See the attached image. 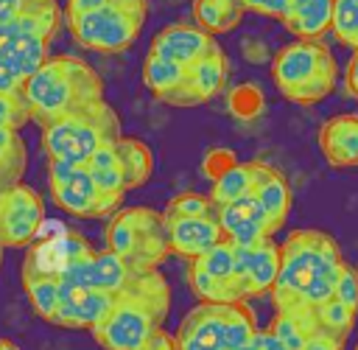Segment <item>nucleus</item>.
<instances>
[{
    "instance_id": "nucleus-11",
    "label": "nucleus",
    "mask_w": 358,
    "mask_h": 350,
    "mask_svg": "<svg viewBox=\"0 0 358 350\" xmlns=\"http://www.w3.org/2000/svg\"><path fill=\"white\" fill-rule=\"evenodd\" d=\"M218 224L224 230V238L232 246H243V249H249V246H255L263 238H271L277 232L271 218L266 216L263 204L257 202V196L252 190L243 193L241 199L229 202V204H221L218 207Z\"/></svg>"
},
{
    "instance_id": "nucleus-35",
    "label": "nucleus",
    "mask_w": 358,
    "mask_h": 350,
    "mask_svg": "<svg viewBox=\"0 0 358 350\" xmlns=\"http://www.w3.org/2000/svg\"><path fill=\"white\" fill-rule=\"evenodd\" d=\"M344 347H347V333H336V330L319 325L308 336V342H305L302 350H344Z\"/></svg>"
},
{
    "instance_id": "nucleus-6",
    "label": "nucleus",
    "mask_w": 358,
    "mask_h": 350,
    "mask_svg": "<svg viewBox=\"0 0 358 350\" xmlns=\"http://www.w3.org/2000/svg\"><path fill=\"white\" fill-rule=\"evenodd\" d=\"M120 137H123V126L109 104L42 126V148L48 160H70L78 165H87L101 146L117 143Z\"/></svg>"
},
{
    "instance_id": "nucleus-30",
    "label": "nucleus",
    "mask_w": 358,
    "mask_h": 350,
    "mask_svg": "<svg viewBox=\"0 0 358 350\" xmlns=\"http://www.w3.org/2000/svg\"><path fill=\"white\" fill-rule=\"evenodd\" d=\"M165 216H190V218H218V207L207 193H179L173 196L165 210Z\"/></svg>"
},
{
    "instance_id": "nucleus-28",
    "label": "nucleus",
    "mask_w": 358,
    "mask_h": 350,
    "mask_svg": "<svg viewBox=\"0 0 358 350\" xmlns=\"http://www.w3.org/2000/svg\"><path fill=\"white\" fill-rule=\"evenodd\" d=\"M210 277H215L218 283H227V286H235V246L224 238L218 246H213L207 255H201L196 260ZM238 288V286H235ZM241 294V291H238Z\"/></svg>"
},
{
    "instance_id": "nucleus-38",
    "label": "nucleus",
    "mask_w": 358,
    "mask_h": 350,
    "mask_svg": "<svg viewBox=\"0 0 358 350\" xmlns=\"http://www.w3.org/2000/svg\"><path fill=\"white\" fill-rule=\"evenodd\" d=\"M117 165H120V162H117V143L101 146V148L90 157V162H87L90 171H103V168H117Z\"/></svg>"
},
{
    "instance_id": "nucleus-20",
    "label": "nucleus",
    "mask_w": 358,
    "mask_h": 350,
    "mask_svg": "<svg viewBox=\"0 0 358 350\" xmlns=\"http://www.w3.org/2000/svg\"><path fill=\"white\" fill-rule=\"evenodd\" d=\"M117 162H120V171H123V179H126L129 190L145 185L154 174V151L140 137L123 134L117 140Z\"/></svg>"
},
{
    "instance_id": "nucleus-27",
    "label": "nucleus",
    "mask_w": 358,
    "mask_h": 350,
    "mask_svg": "<svg viewBox=\"0 0 358 350\" xmlns=\"http://www.w3.org/2000/svg\"><path fill=\"white\" fill-rule=\"evenodd\" d=\"M187 286H190V291H193L201 302H224V305L243 302L235 286L218 283V280H215V277H210V274H207L196 260H190V269H187Z\"/></svg>"
},
{
    "instance_id": "nucleus-21",
    "label": "nucleus",
    "mask_w": 358,
    "mask_h": 350,
    "mask_svg": "<svg viewBox=\"0 0 358 350\" xmlns=\"http://www.w3.org/2000/svg\"><path fill=\"white\" fill-rule=\"evenodd\" d=\"M22 286H25V297H28L34 314L53 325L59 302H62V280L56 274H42V272H34V269H22Z\"/></svg>"
},
{
    "instance_id": "nucleus-41",
    "label": "nucleus",
    "mask_w": 358,
    "mask_h": 350,
    "mask_svg": "<svg viewBox=\"0 0 358 350\" xmlns=\"http://www.w3.org/2000/svg\"><path fill=\"white\" fill-rule=\"evenodd\" d=\"M109 3H115V0H67L64 14H67V17H73V14H84V11L103 8V6H109Z\"/></svg>"
},
{
    "instance_id": "nucleus-23",
    "label": "nucleus",
    "mask_w": 358,
    "mask_h": 350,
    "mask_svg": "<svg viewBox=\"0 0 358 350\" xmlns=\"http://www.w3.org/2000/svg\"><path fill=\"white\" fill-rule=\"evenodd\" d=\"M185 81H187V67H182V64H176L171 59L145 53V62H143V84L159 101H165L168 95H173Z\"/></svg>"
},
{
    "instance_id": "nucleus-7",
    "label": "nucleus",
    "mask_w": 358,
    "mask_h": 350,
    "mask_svg": "<svg viewBox=\"0 0 358 350\" xmlns=\"http://www.w3.org/2000/svg\"><path fill=\"white\" fill-rule=\"evenodd\" d=\"M148 17L145 0H115L103 8L67 17L73 39L98 53H120L134 45Z\"/></svg>"
},
{
    "instance_id": "nucleus-33",
    "label": "nucleus",
    "mask_w": 358,
    "mask_h": 350,
    "mask_svg": "<svg viewBox=\"0 0 358 350\" xmlns=\"http://www.w3.org/2000/svg\"><path fill=\"white\" fill-rule=\"evenodd\" d=\"M31 120V109L22 92L0 95V129H20Z\"/></svg>"
},
{
    "instance_id": "nucleus-15",
    "label": "nucleus",
    "mask_w": 358,
    "mask_h": 350,
    "mask_svg": "<svg viewBox=\"0 0 358 350\" xmlns=\"http://www.w3.org/2000/svg\"><path fill=\"white\" fill-rule=\"evenodd\" d=\"M213 45H215V39L204 28L190 25V22H173V25H165L162 31L154 34V39L148 45V53L162 56V59H171V62L182 64V67H190Z\"/></svg>"
},
{
    "instance_id": "nucleus-25",
    "label": "nucleus",
    "mask_w": 358,
    "mask_h": 350,
    "mask_svg": "<svg viewBox=\"0 0 358 350\" xmlns=\"http://www.w3.org/2000/svg\"><path fill=\"white\" fill-rule=\"evenodd\" d=\"M134 277H137V272L117 252H112V249L95 252V288L120 294Z\"/></svg>"
},
{
    "instance_id": "nucleus-3",
    "label": "nucleus",
    "mask_w": 358,
    "mask_h": 350,
    "mask_svg": "<svg viewBox=\"0 0 358 350\" xmlns=\"http://www.w3.org/2000/svg\"><path fill=\"white\" fill-rule=\"evenodd\" d=\"M168 308L171 288L162 272H143L115 297L109 316L90 333L103 350H137L145 339L162 330Z\"/></svg>"
},
{
    "instance_id": "nucleus-4",
    "label": "nucleus",
    "mask_w": 358,
    "mask_h": 350,
    "mask_svg": "<svg viewBox=\"0 0 358 350\" xmlns=\"http://www.w3.org/2000/svg\"><path fill=\"white\" fill-rule=\"evenodd\" d=\"M271 78L291 104H319L338 81V64L322 39H294L271 59Z\"/></svg>"
},
{
    "instance_id": "nucleus-17",
    "label": "nucleus",
    "mask_w": 358,
    "mask_h": 350,
    "mask_svg": "<svg viewBox=\"0 0 358 350\" xmlns=\"http://www.w3.org/2000/svg\"><path fill=\"white\" fill-rule=\"evenodd\" d=\"M319 151L333 168L358 165V115L344 112L333 115L319 129Z\"/></svg>"
},
{
    "instance_id": "nucleus-29",
    "label": "nucleus",
    "mask_w": 358,
    "mask_h": 350,
    "mask_svg": "<svg viewBox=\"0 0 358 350\" xmlns=\"http://www.w3.org/2000/svg\"><path fill=\"white\" fill-rule=\"evenodd\" d=\"M257 333V322L246 302H232L227 308V350H238L246 342H252Z\"/></svg>"
},
{
    "instance_id": "nucleus-9",
    "label": "nucleus",
    "mask_w": 358,
    "mask_h": 350,
    "mask_svg": "<svg viewBox=\"0 0 358 350\" xmlns=\"http://www.w3.org/2000/svg\"><path fill=\"white\" fill-rule=\"evenodd\" d=\"M50 196L64 213L78 218H112L123 207V196H109L98 190L87 165H78V171L67 182L50 185Z\"/></svg>"
},
{
    "instance_id": "nucleus-45",
    "label": "nucleus",
    "mask_w": 358,
    "mask_h": 350,
    "mask_svg": "<svg viewBox=\"0 0 358 350\" xmlns=\"http://www.w3.org/2000/svg\"><path fill=\"white\" fill-rule=\"evenodd\" d=\"M352 53H358V39H355V45H352Z\"/></svg>"
},
{
    "instance_id": "nucleus-32",
    "label": "nucleus",
    "mask_w": 358,
    "mask_h": 350,
    "mask_svg": "<svg viewBox=\"0 0 358 350\" xmlns=\"http://www.w3.org/2000/svg\"><path fill=\"white\" fill-rule=\"evenodd\" d=\"M316 311V319H319V325L322 328H330V330H336V333H347L350 336V330H352V325H355V316H358V311H352L350 305H344L341 300H327V302H322L319 308H313Z\"/></svg>"
},
{
    "instance_id": "nucleus-5",
    "label": "nucleus",
    "mask_w": 358,
    "mask_h": 350,
    "mask_svg": "<svg viewBox=\"0 0 358 350\" xmlns=\"http://www.w3.org/2000/svg\"><path fill=\"white\" fill-rule=\"evenodd\" d=\"M106 249L126 258L137 274L159 269L171 252L165 216L154 207H120L106 221Z\"/></svg>"
},
{
    "instance_id": "nucleus-42",
    "label": "nucleus",
    "mask_w": 358,
    "mask_h": 350,
    "mask_svg": "<svg viewBox=\"0 0 358 350\" xmlns=\"http://www.w3.org/2000/svg\"><path fill=\"white\" fill-rule=\"evenodd\" d=\"M344 90H347V95H352V98L358 101V53H352V59H350V64H347Z\"/></svg>"
},
{
    "instance_id": "nucleus-2",
    "label": "nucleus",
    "mask_w": 358,
    "mask_h": 350,
    "mask_svg": "<svg viewBox=\"0 0 358 350\" xmlns=\"http://www.w3.org/2000/svg\"><path fill=\"white\" fill-rule=\"evenodd\" d=\"M31 120L39 126H48L59 118L90 112L103 101V78L92 64L73 53L50 56L28 81L22 90Z\"/></svg>"
},
{
    "instance_id": "nucleus-47",
    "label": "nucleus",
    "mask_w": 358,
    "mask_h": 350,
    "mask_svg": "<svg viewBox=\"0 0 358 350\" xmlns=\"http://www.w3.org/2000/svg\"><path fill=\"white\" fill-rule=\"evenodd\" d=\"M355 350H358V344H355Z\"/></svg>"
},
{
    "instance_id": "nucleus-14",
    "label": "nucleus",
    "mask_w": 358,
    "mask_h": 350,
    "mask_svg": "<svg viewBox=\"0 0 358 350\" xmlns=\"http://www.w3.org/2000/svg\"><path fill=\"white\" fill-rule=\"evenodd\" d=\"M112 291H101V288H73L62 283V302L56 311L53 325L56 328H67V330H95L112 311L115 305Z\"/></svg>"
},
{
    "instance_id": "nucleus-39",
    "label": "nucleus",
    "mask_w": 358,
    "mask_h": 350,
    "mask_svg": "<svg viewBox=\"0 0 358 350\" xmlns=\"http://www.w3.org/2000/svg\"><path fill=\"white\" fill-rule=\"evenodd\" d=\"M39 3H48V0H0V25L17 20L20 14H25L28 8L39 6Z\"/></svg>"
},
{
    "instance_id": "nucleus-8",
    "label": "nucleus",
    "mask_w": 358,
    "mask_h": 350,
    "mask_svg": "<svg viewBox=\"0 0 358 350\" xmlns=\"http://www.w3.org/2000/svg\"><path fill=\"white\" fill-rule=\"evenodd\" d=\"M45 221V202L31 185H11L0 190V244L3 249H22L34 244Z\"/></svg>"
},
{
    "instance_id": "nucleus-36",
    "label": "nucleus",
    "mask_w": 358,
    "mask_h": 350,
    "mask_svg": "<svg viewBox=\"0 0 358 350\" xmlns=\"http://www.w3.org/2000/svg\"><path fill=\"white\" fill-rule=\"evenodd\" d=\"M98 190L101 193H109V196H126V179H123V171L120 165L117 168H103V171H90Z\"/></svg>"
},
{
    "instance_id": "nucleus-10",
    "label": "nucleus",
    "mask_w": 358,
    "mask_h": 350,
    "mask_svg": "<svg viewBox=\"0 0 358 350\" xmlns=\"http://www.w3.org/2000/svg\"><path fill=\"white\" fill-rule=\"evenodd\" d=\"M280 274V244L271 238H263L260 244L243 249L235 246V286L241 291V300L268 294L274 288V280Z\"/></svg>"
},
{
    "instance_id": "nucleus-18",
    "label": "nucleus",
    "mask_w": 358,
    "mask_h": 350,
    "mask_svg": "<svg viewBox=\"0 0 358 350\" xmlns=\"http://www.w3.org/2000/svg\"><path fill=\"white\" fill-rule=\"evenodd\" d=\"M252 193L263 204V210L271 218L274 230H280L285 224L288 213H291V185H288V179L274 165L255 160V185H252Z\"/></svg>"
},
{
    "instance_id": "nucleus-13",
    "label": "nucleus",
    "mask_w": 358,
    "mask_h": 350,
    "mask_svg": "<svg viewBox=\"0 0 358 350\" xmlns=\"http://www.w3.org/2000/svg\"><path fill=\"white\" fill-rule=\"evenodd\" d=\"M227 308L224 302H199L176 328L179 350H227Z\"/></svg>"
},
{
    "instance_id": "nucleus-34",
    "label": "nucleus",
    "mask_w": 358,
    "mask_h": 350,
    "mask_svg": "<svg viewBox=\"0 0 358 350\" xmlns=\"http://www.w3.org/2000/svg\"><path fill=\"white\" fill-rule=\"evenodd\" d=\"M336 300H341L344 305H350L352 311H358V269L355 266H344L336 283Z\"/></svg>"
},
{
    "instance_id": "nucleus-1",
    "label": "nucleus",
    "mask_w": 358,
    "mask_h": 350,
    "mask_svg": "<svg viewBox=\"0 0 358 350\" xmlns=\"http://www.w3.org/2000/svg\"><path fill=\"white\" fill-rule=\"evenodd\" d=\"M347 266L333 235L322 230H294L280 244V274L271 297L277 311L296 305L319 308L336 297V283Z\"/></svg>"
},
{
    "instance_id": "nucleus-22",
    "label": "nucleus",
    "mask_w": 358,
    "mask_h": 350,
    "mask_svg": "<svg viewBox=\"0 0 358 350\" xmlns=\"http://www.w3.org/2000/svg\"><path fill=\"white\" fill-rule=\"evenodd\" d=\"M246 8L238 0H193V17L196 25L207 34H227L235 25H241Z\"/></svg>"
},
{
    "instance_id": "nucleus-37",
    "label": "nucleus",
    "mask_w": 358,
    "mask_h": 350,
    "mask_svg": "<svg viewBox=\"0 0 358 350\" xmlns=\"http://www.w3.org/2000/svg\"><path fill=\"white\" fill-rule=\"evenodd\" d=\"M246 11H257L260 17H271V20H285L291 11V0H238Z\"/></svg>"
},
{
    "instance_id": "nucleus-16",
    "label": "nucleus",
    "mask_w": 358,
    "mask_h": 350,
    "mask_svg": "<svg viewBox=\"0 0 358 350\" xmlns=\"http://www.w3.org/2000/svg\"><path fill=\"white\" fill-rule=\"evenodd\" d=\"M165 216V213H162ZM171 252L182 255L185 260H199L213 246L224 241V230L218 218H190V216H165Z\"/></svg>"
},
{
    "instance_id": "nucleus-40",
    "label": "nucleus",
    "mask_w": 358,
    "mask_h": 350,
    "mask_svg": "<svg viewBox=\"0 0 358 350\" xmlns=\"http://www.w3.org/2000/svg\"><path fill=\"white\" fill-rule=\"evenodd\" d=\"M137 350H179L176 347V336L168 333V330H157L151 339H145Z\"/></svg>"
},
{
    "instance_id": "nucleus-44",
    "label": "nucleus",
    "mask_w": 358,
    "mask_h": 350,
    "mask_svg": "<svg viewBox=\"0 0 358 350\" xmlns=\"http://www.w3.org/2000/svg\"><path fill=\"white\" fill-rule=\"evenodd\" d=\"M0 350H20L14 342H8V339H0Z\"/></svg>"
},
{
    "instance_id": "nucleus-19",
    "label": "nucleus",
    "mask_w": 358,
    "mask_h": 350,
    "mask_svg": "<svg viewBox=\"0 0 358 350\" xmlns=\"http://www.w3.org/2000/svg\"><path fill=\"white\" fill-rule=\"evenodd\" d=\"M282 25L296 39H322L333 28V0H291Z\"/></svg>"
},
{
    "instance_id": "nucleus-31",
    "label": "nucleus",
    "mask_w": 358,
    "mask_h": 350,
    "mask_svg": "<svg viewBox=\"0 0 358 350\" xmlns=\"http://www.w3.org/2000/svg\"><path fill=\"white\" fill-rule=\"evenodd\" d=\"M333 36L341 45H355L358 39V0H333Z\"/></svg>"
},
{
    "instance_id": "nucleus-24",
    "label": "nucleus",
    "mask_w": 358,
    "mask_h": 350,
    "mask_svg": "<svg viewBox=\"0 0 358 350\" xmlns=\"http://www.w3.org/2000/svg\"><path fill=\"white\" fill-rule=\"evenodd\" d=\"M255 185V160L252 162H232L229 168H224L215 179H213V188H210V199L215 207L221 204H229L235 199H241L243 193H249Z\"/></svg>"
},
{
    "instance_id": "nucleus-46",
    "label": "nucleus",
    "mask_w": 358,
    "mask_h": 350,
    "mask_svg": "<svg viewBox=\"0 0 358 350\" xmlns=\"http://www.w3.org/2000/svg\"><path fill=\"white\" fill-rule=\"evenodd\" d=\"M3 252H6V249H3V244H0V263H3Z\"/></svg>"
},
{
    "instance_id": "nucleus-43",
    "label": "nucleus",
    "mask_w": 358,
    "mask_h": 350,
    "mask_svg": "<svg viewBox=\"0 0 358 350\" xmlns=\"http://www.w3.org/2000/svg\"><path fill=\"white\" fill-rule=\"evenodd\" d=\"M238 350H260V342H257V333H255V339L252 342H246L243 347H238Z\"/></svg>"
},
{
    "instance_id": "nucleus-26",
    "label": "nucleus",
    "mask_w": 358,
    "mask_h": 350,
    "mask_svg": "<svg viewBox=\"0 0 358 350\" xmlns=\"http://www.w3.org/2000/svg\"><path fill=\"white\" fill-rule=\"evenodd\" d=\"M25 171V143L20 129H0V190L20 182Z\"/></svg>"
},
{
    "instance_id": "nucleus-12",
    "label": "nucleus",
    "mask_w": 358,
    "mask_h": 350,
    "mask_svg": "<svg viewBox=\"0 0 358 350\" xmlns=\"http://www.w3.org/2000/svg\"><path fill=\"white\" fill-rule=\"evenodd\" d=\"M227 73H229L227 56H224L221 45L215 42L196 64L187 67V81L173 95H168L165 104L168 106H201L224 90Z\"/></svg>"
}]
</instances>
